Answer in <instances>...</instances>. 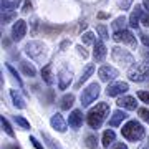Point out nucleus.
I'll return each mask as SVG.
<instances>
[{"instance_id": "1", "label": "nucleus", "mask_w": 149, "mask_h": 149, "mask_svg": "<svg viewBox=\"0 0 149 149\" xmlns=\"http://www.w3.org/2000/svg\"><path fill=\"white\" fill-rule=\"evenodd\" d=\"M108 116H109V104L101 101L88 111L86 123H88V126H90L91 129H100L103 126V123L106 121Z\"/></svg>"}, {"instance_id": "2", "label": "nucleus", "mask_w": 149, "mask_h": 149, "mask_svg": "<svg viewBox=\"0 0 149 149\" xmlns=\"http://www.w3.org/2000/svg\"><path fill=\"white\" fill-rule=\"evenodd\" d=\"M121 134H123V138L124 139L136 143V141H141V139L146 136V129H144V126L139 121H136V119H129V121L123 126Z\"/></svg>"}, {"instance_id": "3", "label": "nucleus", "mask_w": 149, "mask_h": 149, "mask_svg": "<svg viewBox=\"0 0 149 149\" xmlns=\"http://www.w3.org/2000/svg\"><path fill=\"white\" fill-rule=\"evenodd\" d=\"M128 78H129V81H134V83L148 81L149 80V63L148 61L134 63L128 71Z\"/></svg>"}, {"instance_id": "4", "label": "nucleus", "mask_w": 149, "mask_h": 149, "mask_svg": "<svg viewBox=\"0 0 149 149\" xmlns=\"http://www.w3.org/2000/svg\"><path fill=\"white\" fill-rule=\"evenodd\" d=\"M23 50H25V53H27L32 60H35V61H43V60L47 58V55H48L47 45H43V43L38 42V40L28 42Z\"/></svg>"}, {"instance_id": "5", "label": "nucleus", "mask_w": 149, "mask_h": 149, "mask_svg": "<svg viewBox=\"0 0 149 149\" xmlns=\"http://www.w3.org/2000/svg\"><path fill=\"white\" fill-rule=\"evenodd\" d=\"M111 56L113 60H114V63H118L119 66H123V68H131L134 65V56L131 52H128V50H124V48L121 47H114L111 50Z\"/></svg>"}, {"instance_id": "6", "label": "nucleus", "mask_w": 149, "mask_h": 149, "mask_svg": "<svg viewBox=\"0 0 149 149\" xmlns=\"http://www.w3.org/2000/svg\"><path fill=\"white\" fill-rule=\"evenodd\" d=\"M100 93H101V88H100V85L98 83H90V85L86 86V88H83V91H81V104H83V108L90 106L93 101H96V98L100 96Z\"/></svg>"}, {"instance_id": "7", "label": "nucleus", "mask_w": 149, "mask_h": 149, "mask_svg": "<svg viewBox=\"0 0 149 149\" xmlns=\"http://www.w3.org/2000/svg\"><path fill=\"white\" fill-rule=\"evenodd\" d=\"M98 76H100V80L104 81V83H113V81L116 80L118 76H119V71H118L114 66H109V65H103L101 68L98 70Z\"/></svg>"}, {"instance_id": "8", "label": "nucleus", "mask_w": 149, "mask_h": 149, "mask_svg": "<svg viewBox=\"0 0 149 149\" xmlns=\"http://www.w3.org/2000/svg\"><path fill=\"white\" fill-rule=\"evenodd\" d=\"M129 90V85L126 81H113L109 83L106 88V95L108 96H121Z\"/></svg>"}, {"instance_id": "9", "label": "nucleus", "mask_w": 149, "mask_h": 149, "mask_svg": "<svg viewBox=\"0 0 149 149\" xmlns=\"http://www.w3.org/2000/svg\"><path fill=\"white\" fill-rule=\"evenodd\" d=\"M113 40L118 43H126V45H136V37L133 35V32L129 30H121V32H114Z\"/></svg>"}, {"instance_id": "10", "label": "nucleus", "mask_w": 149, "mask_h": 149, "mask_svg": "<svg viewBox=\"0 0 149 149\" xmlns=\"http://www.w3.org/2000/svg\"><path fill=\"white\" fill-rule=\"evenodd\" d=\"M27 33V22L25 20H17L12 27V40L13 42H20Z\"/></svg>"}, {"instance_id": "11", "label": "nucleus", "mask_w": 149, "mask_h": 149, "mask_svg": "<svg viewBox=\"0 0 149 149\" xmlns=\"http://www.w3.org/2000/svg\"><path fill=\"white\" fill-rule=\"evenodd\" d=\"M93 47H95V50H93V58H95V61L101 63L103 60L106 58V55H108L106 45H104L101 40H96V43L93 45Z\"/></svg>"}, {"instance_id": "12", "label": "nucleus", "mask_w": 149, "mask_h": 149, "mask_svg": "<svg viewBox=\"0 0 149 149\" xmlns=\"http://www.w3.org/2000/svg\"><path fill=\"white\" fill-rule=\"evenodd\" d=\"M143 15H144L143 7H141V5H136V7L133 8V12H131L129 18H128L129 27H131V28H138L139 23H141V18H143Z\"/></svg>"}, {"instance_id": "13", "label": "nucleus", "mask_w": 149, "mask_h": 149, "mask_svg": "<svg viewBox=\"0 0 149 149\" xmlns=\"http://www.w3.org/2000/svg\"><path fill=\"white\" fill-rule=\"evenodd\" d=\"M68 124H70V128L80 129L81 126H83V111H81V109H73V111L70 113Z\"/></svg>"}, {"instance_id": "14", "label": "nucleus", "mask_w": 149, "mask_h": 149, "mask_svg": "<svg viewBox=\"0 0 149 149\" xmlns=\"http://www.w3.org/2000/svg\"><path fill=\"white\" fill-rule=\"evenodd\" d=\"M71 71L68 68H61L58 73V88L60 90H66L70 85H71Z\"/></svg>"}, {"instance_id": "15", "label": "nucleus", "mask_w": 149, "mask_h": 149, "mask_svg": "<svg viewBox=\"0 0 149 149\" xmlns=\"http://www.w3.org/2000/svg\"><path fill=\"white\" fill-rule=\"evenodd\" d=\"M116 104L123 109H128V111H134L138 108V103H136V98L134 96H121L116 101Z\"/></svg>"}, {"instance_id": "16", "label": "nucleus", "mask_w": 149, "mask_h": 149, "mask_svg": "<svg viewBox=\"0 0 149 149\" xmlns=\"http://www.w3.org/2000/svg\"><path fill=\"white\" fill-rule=\"evenodd\" d=\"M50 124H52V128H53L55 131H58V133H65V131H66V126H68V123L65 121L63 116H61L60 113H56V114L52 116Z\"/></svg>"}, {"instance_id": "17", "label": "nucleus", "mask_w": 149, "mask_h": 149, "mask_svg": "<svg viewBox=\"0 0 149 149\" xmlns=\"http://www.w3.org/2000/svg\"><path fill=\"white\" fill-rule=\"evenodd\" d=\"M128 119V114L124 109H116V111H113V114L109 116V126L111 128H118L119 124H123V121H126Z\"/></svg>"}, {"instance_id": "18", "label": "nucleus", "mask_w": 149, "mask_h": 149, "mask_svg": "<svg viewBox=\"0 0 149 149\" xmlns=\"http://www.w3.org/2000/svg\"><path fill=\"white\" fill-rule=\"evenodd\" d=\"M10 98H12V101H13V104H15V108H18V109H25V108H27L25 100L22 98L20 93L17 90H10Z\"/></svg>"}, {"instance_id": "19", "label": "nucleus", "mask_w": 149, "mask_h": 149, "mask_svg": "<svg viewBox=\"0 0 149 149\" xmlns=\"http://www.w3.org/2000/svg\"><path fill=\"white\" fill-rule=\"evenodd\" d=\"M114 141H116V134H114V131H113V129H106V131L103 133V139H101L103 148H109Z\"/></svg>"}, {"instance_id": "20", "label": "nucleus", "mask_w": 149, "mask_h": 149, "mask_svg": "<svg viewBox=\"0 0 149 149\" xmlns=\"http://www.w3.org/2000/svg\"><path fill=\"white\" fill-rule=\"evenodd\" d=\"M20 70H22V73L25 74V76H28V78L37 76V70H35V66L30 65L28 61H20Z\"/></svg>"}, {"instance_id": "21", "label": "nucleus", "mask_w": 149, "mask_h": 149, "mask_svg": "<svg viewBox=\"0 0 149 149\" xmlns=\"http://www.w3.org/2000/svg\"><path fill=\"white\" fill-rule=\"evenodd\" d=\"M74 104V95L73 93H70V95H65L61 100H60V108L63 109V111H68L70 108Z\"/></svg>"}, {"instance_id": "22", "label": "nucleus", "mask_w": 149, "mask_h": 149, "mask_svg": "<svg viewBox=\"0 0 149 149\" xmlns=\"http://www.w3.org/2000/svg\"><path fill=\"white\" fill-rule=\"evenodd\" d=\"M126 25H129L128 20H126V17L121 15V17H118V18H114V22L111 23V27L114 32H121V30H126Z\"/></svg>"}, {"instance_id": "23", "label": "nucleus", "mask_w": 149, "mask_h": 149, "mask_svg": "<svg viewBox=\"0 0 149 149\" xmlns=\"http://www.w3.org/2000/svg\"><path fill=\"white\" fill-rule=\"evenodd\" d=\"M42 78L47 85H53L55 83V78H53V74H52V65H47L42 70Z\"/></svg>"}, {"instance_id": "24", "label": "nucleus", "mask_w": 149, "mask_h": 149, "mask_svg": "<svg viewBox=\"0 0 149 149\" xmlns=\"http://www.w3.org/2000/svg\"><path fill=\"white\" fill-rule=\"evenodd\" d=\"M93 71H95V66H93V65H88V66L85 68V71L81 73L80 80H78V83H76V88H80V86L83 85V83H85V81L88 80V78H90L91 74H93Z\"/></svg>"}, {"instance_id": "25", "label": "nucleus", "mask_w": 149, "mask_h": 149, "mask_svg": "<svg viewBox=\"0 0 149 149\" xmlns=\"http://www.w3.org/2000/svg\"><path fill=\"white\" fill-rule=\"evenodd\" d=\"M0 126H2V129H3V131H5L7 136H10V138H13V136H15V133H13V129H12V126H10V123L7 121V118L0 116Z\"/></svg>"}, {"instance_id": "26", "label": "nucleus", "mask_w": 149, "mask_h": 149, "mask_svg": "<svg viewBox=\"0 0 149 149\" xmlns=\"http://www.w3.org/2000/svg\"><path fill=\"white\" fill-rule=\"evenodd\" d=\"M22 0H2V10H15Z\"/></svg>"}, {"instance_id": "27", "label": "nucleus", "mask_w": 149, "mask_h": 149, "mask_svg": "<svg viewBox=\"0 0 149 149\" xmlns=\"http://www.w3.org/2000/svg\"><path fill=\"white\" fill-rule=\"evenodd\" d=\"M85 146L88 149H96V146H98V138H96L95 134H88L85 138Z\"/></svg>"}, {"instance_id": "28", "label": "nucleus", "mask_w": 149, "mask_h": 149, "mask_svg": "<svg viewBox=\"0 0 149 149\" xmlns=\"http://www.w3.org/2000/svg\"><path fill=\"white\" fill-rule=\"evenodd\" d=\"M63 30V27H50V25H43L42 27V32L43 33H47V35H56V33H60Z\"/></svg>"}, {"instance_id": "29", "label": "nucleus", "mask_w": 149, "mask_h": 149, "mask_svg": "<svg viewBox=\"0 0 149 149\" xmlns=\"http://www.w3.org/2000/svg\"><path fill=\"white\" fill-rule=\"evenodd\" d=\"M81 40H83V43H85V45H95V43H96V38H95V33H93V32L83 33Z\"/></svg>"}, {"instance_id": "30", "label": "nucleus", "mask_w": 149, "mask_h": 149, "mask_svg": "<svg viewBox=\"0 0 149 149\" xmlns=\"http://www.w3.org/2000/svg\"><path fill=\"white\" fill-rule=\"evenodd\" d=\"M15 18V12L13 10H2V23L5 25V23H8L10 20H13Z\"/></svg>"}, {"instance_id": "31", "label": "nucleus", "mask_w": 149, "mask_h": 149, "mask_svg": "<svg viewBox=\"0 0 149 149\" xmlns=\"http://www.w3.org/2000/svg\"><path fill=\"white\" fill-rule=\"evenodd\" d=\"M55 100V90H47L43 93V103L45 104H52Z\"/></svg>"}, {"instance_id": "32", "label": "nucleus", "mask_w": 149, "mask_h": 149, "mask_svg": "<svg viewBox=\"0 0 149 149\" xmlns=\"http://www.w3.org/2000/svg\"><path fill=\"white\" fill-rule=\"evenodd\" d=\"M96 32L100 33V37H101L103 40H108V38H109V32H108L106 25H103V23L96 25Z\"/></svg>"}, {"instance_id": "33", "label": "nucleus", "mask_w": 149, "mask_h": 149, "mask_svg": "<svg viewBox=\"0 0 149 149\" xmlns=\"http://www.w3.org/2000/svg\"><path fill=\"white\" fill-rule=\"evenodd\" d=\"M13 121H15L22 129H30V123H28L23 116H13Z\"/></svg>"}, {"instance_id": "34", "label": "nucleus", "mask_w": 149, "mask_h": 149, "mask_svg": "<svg viewBox=\"0 0 149 149\" xmlns=\"http://www.w3.org/2000/svg\"><path fill=\"white\" fill-rule=\"evenodd\" d=\"M7 70L10 71V73H12V76H13V78L17 80V83H18V86H23V81H22V78L18 76V73H17V70L13 68L12 65H8V63H7Z\"/></svg>"}, {"instance_id": "35", "label": "nucleus", "mask_w": 149, "mask_h": 149, "mask_svg": "<svg viewBox=\"0 0 149 149\" xmlns=\"http://www.w3.org/2000/svg\"><path fill=\"white\" fill-rule=\"evenodd\" d=\"M138 114L143 121H146L149 124V109L148 108H138Z\"/></svg>"}, {"instance_id": "36", "label": "nucleus", "mask_w": 149, "mask_h": 149, "mask_svg": "<svg viewBox=\"0 0 149 149\" xmlns=\"http://www.w3.org/2000/svg\"><path fill=\"white\" fill-rule=\"evenodd\" d=\"M43 139H45L48 144H50V148H52V149H61V146L58 144V141H53V139L50 138L48 134H43Z\"/></svg>"}, {"instance_id": "37", "label": "nucleus", "mask_w": 149, "mask_h": 149, "mask_svg": "<svg viewBox=\"0 0 149 149\" xmlns=\"http://www.w3.org/2000/svg\"><path fill=\"white\" fill-rule=\"evenodd\" d=\"M138 98H139V100H141L143 103L149 104V91H144V90L138 91Z\"/></svg>"}, {"instance_id": "38", "label": "nucleus", "mask_w": 149, "mask_h": 149, "mask_svg": "<svg viewBox=\"0 0 149 149\" xmlns=\"http://www.w3.org/2000/svg\"><path fill=\"white\" fill-rule=\"evenodd\" d=\"M133 3V0H118V7L121 8V10H128L129 7Z\"/></svg>"}, {"instance_id": "39", "label": "nucleus", "mask_w": 149, "mask_h": 149, "mask_svg": "<svg viewBox=\"0 0 149 149\" xmlns=\"http://www.w3.org/2000/svg\"><path fill=\"white\" fill-rule=\"evenodd\" d=\"M30 143L33 144V148H35V149H45V148H43V144L40 143L37 138H33V136H30Z\"/></svg>"}, {"instance_id": "40", "label": "nucleus", "mask_w": 149, "mask_h": 149, "mask_svg": "<svg viewBox=\"0 0 149 149\" xmlns=\"http://www.w3.org/2000/svg\"><path fill=\"white\" fill-rule=\"evenodd\" d=\"M76 50H78V53H80L83 58H88V52H86V48L83 47V45H78V47H76Z\"/></svg>"}, {"instance_id": "41", "label": "nucleus", "mask_w": 149, "mask_h": 149, "mask_svg": "<svg viewBox=\"0 0 149 149\" xmlns=\"http://www.w3.org/2000/svg\"><path fill=\"white\" fill-rule=\"evenodd\" d=\"M30 10H32V2H30V0H25V3H23V8H22V12H23V13H28Z\"/></svg>"}, {"instance_id": "42", "label": "nucleus", "mask_w": 149, "mask_h": 149, "mask_svg": "<svg viewBox=\"0 0 149 149\" xmlns=\"http://www.w3.org/2000/svg\"><path fill=\"white\" fill-rule=\"evenodd\" d=\"M141 23H143L144 27H149V13H144L143 18H141Z\"/></svg>"}, {"instance_id": "43", "label": "nucleus", "mask_w": 149, "mask_h": 149, "mask_svg": "<svg viewBox=\"0 0 149 149\" xmlns=\"http://www.w3.org/2000/svg\"><path fill=\"white\" fill-rule=\"evenodd\" d=\"M32 33L33 35H35V33H37V28H38V18H32Z\"/></svg>"}, {"instance_id": "44", "label": "nucleus", "mask_w": 149, "mask_h": 149, "mask_svg": "<svg viewBox=\"0 0 149 149\" xmlns=\"http://www.w3.org/2000/svg\"><path fill=\"white\" fill-rule=\"evenodd\" d=\"M141 42H143L144 47L149 48V37H148V35H141Z\"/></svg>"}, {"instance_id": "45", "label": "nucleus", "mask_w": 149, "mask_h": 149, "mask_svg": "<svg viewBox=\"0 0 149 149\" xmlns=\"http://www.w3.org/2000/svg\"><path fill=\"white\" fill-rule=\"evenodd\" d=\"M113 149H128V144H124V143H116Z\"/></svg>"}, {"instance_id": "46", "label": "nucleus", "mask_w": 149, "mask_h": 149, "mask_svg": "<svg viewBox=\"0 0 149 149\" xmlns=\"http://www.w3.org/2000/svg\"><path fill=\"white\" fill-rule=\"evenodd\" d=\"M138 149H149V138H148V141H146V143H143Z\"/></svg>"}, {"instance_id": "47", "label": "nucleus", "mask_w": 149, "mask_h": 149, "mask_svg": "<svg viewBox=\"0 0 149 149\" xmlns=\"http://www.w3.org/2000/svg\"><path fill=\"white\" fill-rule=\"evenodd\" d=\"M3 149H20V146H18V144H10V146H7V148H3Z\"/></svg>"}, {"instance_id": "48", "label": "nucleus", "mask_w": 149, "mask_h": 149, "mask_svg": "<svg viewBox=\"0 0 149 149\" xmlns=\"http://www.w3.org/2000/svg\"><path fill=\"white\" fill-rule=\"evenodd\" d=\"M143 5H144V8H146V10H149V0H144Z\"/></svg>"}, {"instance_id": "49", "label": "nucleus", "mask_w": 149, "mask_h": 149, "mask_svg": "<svg viewBox=\"0 0 149 149\" xmlns=\"http://www.w3.org/2000/svg\"><path fill=\"white\" fill-rule=\"evenodd\" d=\"M98 17H100V18H106V17H108V13H104V12H101V13H98Z\"/></svg>"}, {"instance_id": "50", "label": "nucleus", "mask_w": 149, "mask_h": 149, "mask_svg": "<svg viewBox=\"0 0 149 149\" xmlns=\"http://www.w3.org/2000/svg\"><path fill=\"white\" fill-rule=\"evenodd\" d=\"M143 56H144V58H148V60H149V52H146V50H144V52H143Z\"/></svg>"}]
</instances>
